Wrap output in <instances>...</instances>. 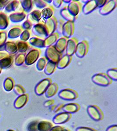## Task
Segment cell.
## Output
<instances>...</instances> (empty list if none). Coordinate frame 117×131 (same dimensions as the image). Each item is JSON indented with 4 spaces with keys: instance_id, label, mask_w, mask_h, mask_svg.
<instances>
[{
    "instance_id": "obj_33",
    "label": "cell",
    "mask_w": 117,
    "mask_h": 131,
    "mask_svg": "<svg viewBox=\"0 0 117 131\" xmlns=\"http://www.w3.org/2000/svg\"><path fill=\"white\" fill-rule=\"evenodd\" d=\"M29 47V44L27 42H18V49L21 52H25L26 51Z\"/></svg>"
},
{
    "instance_id": "obj_46",
    "label": "cell",
    "mask_w": 117,
    "mask_h": 131,
    "mask_svg": "<svg viewBox=\"0 0 117 131\" xmlns=\"http://www.w3.org/2000/svg\"><path fill=\"white\" fill-rule=\"evenodd\" d=\"M106 131H117V125H110L107 128Z\"/></svg>"
},
{
    "instance_id": "obj_35",
    "label": "cell",
    "mask_w": 117,
    "mask_h": 131,
    "mask_svg": "<svg viewBox=\"0 0 117 131\" xmlns=\"http://www.w3.org/2000/svg\"><path fill=\"white\" fill-rule=\"evenodd\" d=\"M15 92L18 95H21L25 94V91L23 87L20 85H16L15 88Z\"/></svg>"
},
{
    "instance_id": "obj_26",
    "label": "cell",
    "mask_w": 117,
    "mask_h": 131,
    "mask_svg": "<svg viewBox=\"0 0 117 131\" xmlns=\"http://www.w3.org/2000/svg\"><path fill=\"white\" fill-rule=\"evenodd\" d=\"M54 126L51 122L47 121H41L38 123V131H49Z\"/></svg>"
},
{
    "instance_id": "obj_29",
    "label": "cell",
    "mask_w": 117,
    "mask_h": 131,
    "mask_svg": "<svg viewBox=\"0 0 117 131\" xmlns=\"http://www.w3.org/2000/svg\"><path fill=\"white\" fill-rule=\"evenodd\" d=\"M106 74L112 81H117V68H113L107 70Z\"/></svg>"
},
{
    "instance_id": "obj_14",
    "label": "cell",
    "mask_w": 117,
    "mask_h": 131,
    "mask_svg": "<svg viewBox=\"0 0 117 131\" xmlns=\"http://www.w3.org/2000/svg\"><path fill=\"white\" fill-rule=\"evenodd\" d=\"M79 42L78 40L75 37H72L68 39L66 46V55L72 56L75 53V50Z\"/></svg>"
},
{
    "instance_id": "obj_45",
    "label": "cell",
    "mask_w": 117,
    "mask_h": 131,
    "mask_svg": "<svg viewBox=\"0 0 117 131\" xmlns=\"http://www.w3.org/2000/svg\"><path fill=\"white\" fill-rule=\"evenodd\" d=\"M64 105V104H60L58 105H57L56 106L55 108L54 111V113H57L59 112H60V111L62 110Z\"/></svg>"
},
{
    "instance_id": "obj_5",
    "label": "cell",
    "mask_w": 117,
    "mask_h": 131,
    "mask_svg": "<svg viewBox=\"0 0 117 131\" xmlns=\"http://www.w3.org/2000/svg\"><path fill=\"white\" fill-rule=\"evenodd\" d=\"M52 80L50 78H46L40 81L35 88V92L38 96L42 95L45 94L48 86L52 83Z\"/></svg>"
},
{
    "instance_id": "obj_6",
    "label": "cell",
    "mask_w": 117,
    "mask_h": 131,
    "mask_svg": "<svg viewBox=\"0 0 117 131\" xmlns=\"http://www.w3.org/2000/svg\"><path fill=\"white\" fill-rule=\"evenodd\" d=\"M41 49L37 48H33L30 50L25 57V62L28 65H31L37 61L41 56Z\"/></svg>"
},
{
    "instance_id": "obj_47",
    "label": "cell",
    "mask_w": 117,
    "mask_h": 131,
    "mask_svg": "<svg viewBox=\"0 0 117 131\" xmlns=\"http://www.w3.org/2000/svg\"><path fill=\"white\" fill-rule=\"evenodd\" d=\"M56 106V105H53L52 106H50L49 107L50 110L51 111H53L54 112V109L55 108Z\"/></svg>"
},
{
    "instance_id": "obj_31",
    "label": "cell",
    "mask_w": 117,
    "mask_h": 131,
    "mask_svg": "<svg viewBox=\"0 0 117 131\" xmlns=\"http://www.w3.org/2000/svg\"><path fill=\"white\" fill-rule=\"evenodd\" d=\"M33 2L36 8L39 9H44L47 7L48 5L45 2V1L43 0H36L34 1Z\"/></svg>"
},
{
    "instance_id": "obj_17",
    "label": "cell",
    "mask_w": 117,
    "mask_h": 131,
    "mask_svg": "<svg viewBox=\"0 0 117 131\" xmlns=\"http://www.w3.org/2000/svg\"><path fill=\"white\" fill-rule=\"evenodd\" d=\"M69 39L65 37L59 38L54 46L55 49L60 53H62L66 49L67 43Z\"/></svg>"
},
{
    "instance_id": "obj_21",
    "label": "cell",
    "mask_w": 117,
    "mask_h": 131,
    "mask_svg": "<svg viewBox=\"0 0 117 131\" xmlns=\"http://www.w3.org/2000/svg\"><path fill=\"white\" fill-rule=\"evenodd\" d=\"M72 60V56L65 55L62 56L57 63V68L59 69H63L68 67Z\"/></svg>"
},
{
    "instance_id": "obj_43",
    "label": "cell",
    "mask_w": 117,
    "mask_h": 131,
    "mask_svg": "<svg viewBox=\"0 0 117 131\" xmlns=\"http://www.w3.org/2000/svg\"><path fill=\"white\" fill-rule=\"evenodd\" d=\"M63 2V1H62V0L53 1V4L54 5V6L56 8H60Z\"/></svg>"
},
{
    "instance_id": "obj_48",
    "label": "cell",
    "mask_w": 117,
    "mask_h": 131,
    "mask_svg": "<svg viewBox=\"0 0 117 131\" xmlns=\"http://www.w3.org/2000/svg\"><path fill=\"white\" fill-rule=\"evenodd\" d=\"M71 2V0H69V1H68V0H67V1H66V0H64V1H63V2H64L65 3H69V4Z\"/></svg>"
},
{
    "instance_id": "obj_25",
    "label": "cell",
    "mask_w": 117,
    "mask_h": 131,
    "mask_svg": "<svg viewBox=\"0 0 117 131\" xmlns=\"http://www.w3.org/2000/svg\"><path fill=\"white\" fill-rule=\"evenodd\" d=\"M54 9L52 6H48L44 8L41 12L42 18L44 20L48 19L53 16Z\"/></svg>"
},
{
    "instance_id": "obj_50",
    "label": "cell",
    "mask_w": 117,
    "mask_h": 131,
    "mask_svg": "<svg viewBox=\"0 0 117 131\" xmlns=\"http://www.w3.org/2000/svg\"><path fill=\"white\" fill-rule=\"evenodd\" d=\"M8 131H14L13 130H8Z\"/></svg>"
},
{
    "instance_id": "obj_38",
    "label": "cell",
    "mask_w": 117,
    "mask_h": 131,
    "mask_svg": "<svg viewBox=\"0 0 117 131\" xmlns=\"http://www.w3.org/2000/svg\"><path fill=\"white\" fill-rule=\"evenodd\" d=\"M75 131H97L94 128L88 127H79L75 129Z\"/></svg>"
},
{
    "instance_id": "obj_36",
    "label": "cell",
    "mask_w": 117,
    "mask_h": 131,
    "mask_svg": "<svg viewBox=\"0 0 117 131\" xmlns=\"http://www.w3.org/2000/svg\"><path fill=\"white\" fill-rule=\"evenodd\" d=\"M65 20L63 19H60L59 21H57V32L58 33H61L62 34V29L63 27V25L65 23Z\"/></svg>"
},
{
    "instance_id": "obj_19",
    "label": "cell",
    "mask_w": 117,
    "mask_h": 131,
    "mask_svg": "<svg viewBox=\"0 0 117 131\" xmlns=\"http://www.w3.org/2000/svg\"><path fill=\"white\" fill-rule=\"evenodd\" d=\"M59 38V35L57 32L53 33L44 39V48H47L49 46H53Z\"/></svg>"
},
{
    "instance_id": "obj_13",
    "label": "cell",
    "mask_w": 117,
    "mask_h": 131,
    "mask_svg": "<svg viewBox=\"0 0 117 131\" xmlns=\"http://www.w3.org/2000/svg\"><path fill=\"white\" fill-rule=\"evenodd\" d=\"M75 31L74 22L65 21L63 25L62 34L63 37L69 39L74 34Z\"/></svg>"
},
{
    "instance_id": "obj_22",
    "label": "cell",
    "mask_w": 117,
    "mask_h": 131,
    "mask_svg": "<svg viewBox=\"0 0 117 131\" xmlns=\"http://www.w3.org/2000/svg\"><path fill=\"white\" fill-rule=\"evenodd\" d=\"M59 90V86L56 83H52L48 86L45 93V96L47 98H51L55 95Z\"/></svg>"
},
{
    "instance_id": "obj_49",
    "label": "cell",
    "mask_w": 117,
    "mask_h": 131,
    "mask_svg": "<svg viewBox=\"0 0 117 131\" xmlns=\"http://www.w3.org/2000/svg\"><path fill=\"white\" fill-rule=\"evenodd\" d=\"M45 2H46V3H51L52 2H53V1H51V0H50V1H45Z\"/></svg>"
},
{
    "instance_id": "obj_23",
    "label": "cell",
    "mask_w": 117,
    "mask_h": 131,
    "mask_svg": "<svg viewBox=\"0 0 117 131\" xmlns=\"http://www.w3.org/2000/svg\"><path fill=\"white\" fill-rule=\"evenodd\" d=\"M44 39L35 36L30 39L29 42L32 46L35 47V48L40 49L41 48H44Z\"/></svg>"
},
{
    "instance_id": "obj_10",
    "label": "cell",
    "mask_w": 117,
    "mask_h": 131,
    "mask_svg": "<svg viewBox=\"0 0 117 131\" xmlns=\"http://www.w3.org/2000/svg\"><path fill=\"white\" fill-rule=\"evenodd\" d=\"M71 115L65 112L57 113L53 118V122L56 125H60L68 122L71 118Z\"/></svg>"
},
{
    "instance_id": "obj_37",
    "label": "cell",
    "mask_w": 117,
    "mask_h": 131,
    "mask_svg": "<svg viewBox=\"0 0 117 131\" xmlns=\"http://www.w3.org/2000/svg\"><path fill=\"white\" fill-rule=\"evenodd\" d=\"M14 87L13 82L12 81L9 80L8 81L5 83V89L7 91H10L13 89Z\"/></svg>"
},
{
    "instance_id": "obj_20",
    "label": "cell",
    "mask_w": 117,
    "mask_h": 131,
    "mask_svg": "<svg viewBox=\"0 0 117 131\" xmlns=\"http://www.w3.org/2000/svg\"><path fill=\"white\" fill-rule=\"evenodd\" d=\"M42 18L41 12L39 10H35L31 12L28 16V21L32 24H36L40 23Z\"/></svg>"
},
{
    "instance_id": "obj_8",
    "label": "cell",
    "mask_w": 117,
    "mask_h": 131,
    "mask_svg": "<svg viewBox=\"0 0 117 131\" xmlns=\"http://www.w3.org/2000/svg\"><path fill=\"white\" fill-rule=\"evenodd\" d=\"M117 6V1L109 0L107 1L105 5L100 8L99 13L102 15H107L111 13L115 9Z\"/></svg>"
},
{
    "instance_id": "obj_16",
    "label": "cell",
    "mask_w": 117,
    "mask_h": 131,
    "mask_svg": "<svg viewBox=\"0 0 117 131\" xmlns=\"http://www.w3.org/2000/svg\"><path fill=\"white\" fill-rule=\"evenodd\" d=\"M80 105L75 103H70L64 105L62 110L63 112L70 114L75 113L80 110Z\"/></svg>"
},
{
    "instance_id": "obj_24",
    "label": "cell",
    "mask_w": 117,
    "mask_h": 131,
    "mask_svg": "<svg viewBox=\"0 0 117 131\" xmlns=\"http://www.w3.org/2000/svg\"><path fill=\"white\" fill-rule=\"evenodd\" d=\"M60 15L66 21L74 22L77 18V17L73 16L69 13L67 8V6H65L63 8H62L60 10Z\"/></svg>"
},
{
    "instance_id": "obj_15",
    "label": "cell",
    "mask_w": 117,
    "mask_h": 131,
    "mask_svg": "<svg viewBox=\"0 0 117 131\" xmlns=\"http://www.w3.org/2000/svg\"><path fill=\"white\" fill-rule=\"evenodd\" d=\"M97 8L96 0H88L82 8L83 13L88 15Z\"/></svg>"
},
{
    "instance_id": "obj_11",
    "label": "cell",
    "mask_w": 117,
    "mask_h": 131,
    "mask_svg": "<svg viewBox=\"0 0 117 131\" xmlns=\"http://www.w3.org/2000/svg\"><path fill=\"white\" fill-rule=\"evenodd\" d=\"M44 24L48 35L49 36L50 35L54 32L56 30H57V20L55 17L53 16L48 19L46 20Z\"/></svg>"
},
{
    "instance_id": "obj_30",
    "label": "cell",
    "mask_w": 117,
    "mask_h": 131,
    "mask_svg": "<svg viewBox=\"0 0 117 131\" xmlns=\"http://www.w3.org/2000/svg\"><path fill=\"white\" fill-rule=\"evenodd\" d=\"M21 4L23 8L26 12H29L32 10L33 7V2L32 1H22Z\"/></svg>"
},
{
    "instance_id": "obj_39",
    "label": "cell",
    "mask_w": 117,
    "mask_h": 131,
    "mask_svg": "<svg viewBox=\"0 0 117 131\" xmlns=\"http://www.w3.org/2000/svg\"><path fill=\"white\" fill-rule=\"evenodd\" d=\"M49 131H69V130L60 125H57L53 127Z\"/></svg>"
},
{
    "instance_id": "obj_9",
    "label": "cell",
    "mask_w": 117,
    "mask_h": 131,
    "mask_svg": "<svg viewBox=\"0 0 117 131\" xmlns=\"http://www.w3.org/2000/svg\"><path fill=\"white\" fill-rule=\"evenodd\" d=\"M33 32L36 36L46 39L49 36L44 23H39L35 24L33 28Z\"/></svg>"
},
{
    "instance_id": "obj_12",
    "label": "cell",
    "mask_w": 117,
    "mask_h": 131,
    "mask_svg": "<svg viewBox=\"0 0 117 131\" xmlns=\"http://www.w3.org/2000/svg\"><path fill=\"white\" fill-rule=\"evenodd\" d=\"M69 13L74 17H78L81 12L82 5L79 1H71L67 6Z\"/></svg>"
},
{
    "instance_id": "obj_2",
    "label": "cell",
    "mask_w": 117,
    "mask_h": 131,
    "mask_svg": "<svg viewBox=\"0 0 117 131\" xmlns=\"http://www.w3.org/2000/svg\"><path fill=\"white\" fill-rule=\"evenodd\" d=\"M62 56V53L59 52L54 45L48 47L45 51V57L48 61H51L56 64Z\"/></svg>"
},
{
    "instance_id": "obj_40",
    "label": "cell",
    "mask_w": 117,
    "mask_h": 131,
    "mask_svg": "<svg viewBox=\"0 0 117 131\" xmlns=\"http://www.w3.org/2000/svg\"><path fill=\"white\" fill-rule=\"evenodd\" d=\"M25 60V55L23 54H21L20 55H19L18 57L17 58V63L18 65L22 64L23 63V62Z\"/></svg>"
},
{
    "instance_id": "obj_3",
    "label": "cell",
    "mask_w": 117,
    "mask_h": 131,
    "mask_svg": "<svg viewBox=\"0 0 117 131\" xmlns=\"http://www.w3.org/2000/svg\"><path fill=\"white\" fill-rule=\"evenodd\" d=\"M87 112L90 118L95 121H101L104 118L103 113L101 109L95 105H90L88 106Z\"/></svg>"
},
{
    "instance_id": "obj_27",
    "label": "cell",
    "mask_w": 117,
    "mask_h": 131,
    "mask_svg": "<svg viewBox=\"0 0 117 131\" xmlns=\"http://www.w3.org/2000/svg\"><path fill=\"white\" fill-rule=\"evenodd\" d=\"M56 68V63L51 61H48L45 68L44 69V73L47 75H51L54 73Z\"/></svg>"
},
{
    "instance_id": "obj_34",
    "label": "cell",
    "mask_w": 117,
    "mask_h": 131,
    "mask_svg": "<svg viewBox=\"0 0 117 131\" xmlns=\"http://www.w3.org/2000/svg\"><path fill=\"white\" fill-rule=\"evenodd\" d=\"M31 35V31L30 30H26L23 31L21 36V39L22 40L26 41L29 39Z\"/></svg>"
},
{
    "instance_id": "obj_18",
    "label": "cell",
    "mask_w": 117,
    "mask_h": 131,
    "mask_svg": "<svg viewBox=\"0 0 117 131\" xmlns=\"http://www.w3.org/2000/svg\"><path fill=\"white\" fill-rule=\"evenodd\" d=\"M29 97L27 94H24L18 96L14 102V106L17 109L24 107L28 101Z\"/></svg>"
},
{
    "instance_id": "obj_32",
    "label": "cell",
    "mask_w": 117,
    "mask_h": 131,
    "mask_svg": "<svg viewBox=\"0 0 117 131\" xmlns=\"http://www.w3.org/2000/svg\"><path fill=\"white\" fill-rule=\"evenodd\" d=\"M38 121H33L30 122L27 126L28 131H38L37 125Z\"/></svg>"
},
{
    "instance_id": "obj_4",
    "label": "cell",
    "mask_w": 117,
    "mask_h": 131,
    "mask_svg": "<svg viewBox=\"0 0 117 131\" xmlns=\"http://www.w3.org/2000/svg\"><path fill=\"white\" fill-rule=\"evenodd\" d=\"M59 97L65 101H71L78 98V94L76 91L69 88L64 89L58 94Z\"/></svg>"
},
{
    "instance_id": "obj_41",
    "label": "cell",
    "mask_w": 117,
    "mask_h": 131,
    "mask_svg": "<svg viewBox=\"0 0 117 131\" xmlns=\"http://www.w3.org/2000/svg\"><path fill=\"white\" fill-rule=\"evenodd\" d=\"M107 2V0H96V2L97 5V8H102V7L105 5Z\"/></svg>"
},
{
    "instance_id": "obj_44",
    "label": "cell",
    "mask_w": 117,
    "mask_h": 131,
    "mask_svg": "<svg viewBox=\"0 0 117 131\" xmlns=\"http://www.w3.org/2000/svg\"><path fill=\"white\" fill-rule=\"evenodd\" d=\"M54 103H55V101L54 99H50L45 101L44 103V106L46 107H50V106L54 105Z\"/></svg>"
},
{
    "instance_id": "obj_28",
    "label": "cell",
    "mask_w": 117,
    "mask_h": 131,
    "mask_svg": "<svg viewBox=\"0 0 117 131\" xmlns=\"http://www.w3.org/2000/svg\"><path fill=\"white\" fill-rule=\"evenodd\" d=\"M48 60L45 57H42L39 59L36 63V68L39 71H42L45 68Z\"/></svg>"
},
{
    "instance_id": "obj_7",
    "label": "cell",
    "mask_w": 117,
    "mask_h": 131,
    "mask_svg": "<svg viewBox=\"0 0 117 131\" xmlns=\"http://www.w3.org/2000/svg\"><path fill=\"white\" fill-rule=\"evenodd\" d=\"M89 47L87 41L83 40L78 42L75 50V55L79 58H83L88 52Z\"/></svg>"
},
{
    "instance_id": "obj_42",
    "label": "cell",
    "mask_w": 117,
    "mask_h": 131,
    "mask_svg": "<svg viewBox=\"0 0 117 131\" xmlns=\"http://www.w3.org/2000/svg\"><path fill=\"white\" fill-rule=\"evenodd\" d=\"M32 25L33 24H32V23H30L28 20H27L24 23L23 26V28L26 29V30H30L32 27Z\"/></svg>"
},
{
    "instance_id": "obj_1",
    "label": "cell",
    "mask_w": 117,
    "mask_h": 131,
    "mask_svg": "<svg viewBox=\"0 0 117 131\" xmlns=\"http://www.w3.org/2000/svg\"><path fill=\"white\" fill-rule=\"evenodd\" d=\"M92 81L99 86H107L112 83V81L106 73H98L92 77Z\"/></svg>"
}]
</instances>
